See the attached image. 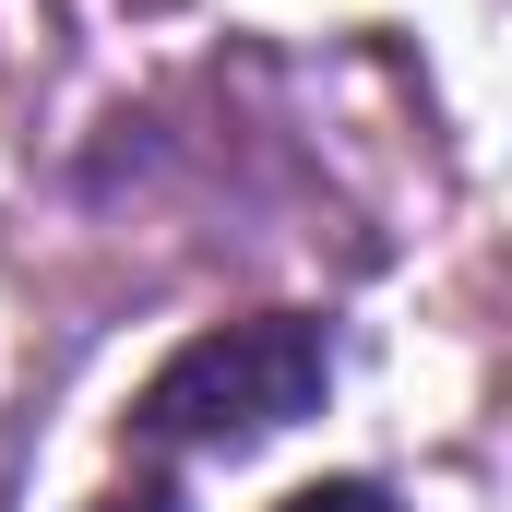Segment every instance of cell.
Masks as SVG:
<instances>
[{
  "label": "cell",
  "instance_id": "cell-1",
  "mask_svg": "<svg viewBox=\"0 0 512 512\" xmlns=\"http://www.w3.org/2000/svg\"><path fill=\"white\" fill-rule=\"evenodd\" d=\"M322 393H334V334L310 310H251V322L191 334L131 393V441L143 453H251L274 429H298Z\"/></svg>",
  "mask_w": 512,
  "mask_h": 512
},
{
  "label": "cell",
  "instance_id": "cell-2",
  "mask_svg": "<svg viewBox=\"0 0 512 512\" xmlns=\"http://www.w3.org/2000/svg\"><path fill=\"white\" fill-rule=\"evenodd\" d=\"M286 512H393V501L370 489V477H334V489H298Z\"/></svg>",
  "mask_w": 512,
  "mask_h": 512
},
{
  "label": "cell",
  "instance_id": "cell-3",
  "mask_svg": "<svg viewBox=\"0 0 512 512\" xmlns=\"http://www.w3.org/2000/svg\"><path fill=\"white\" fill-rule=\"evenodd\" d=\"M96 512H179V489H167V477H131V489H108Z\"/></svg>",
  "mask_w": 512,
  "mask_h": 512
}]
</instances>
